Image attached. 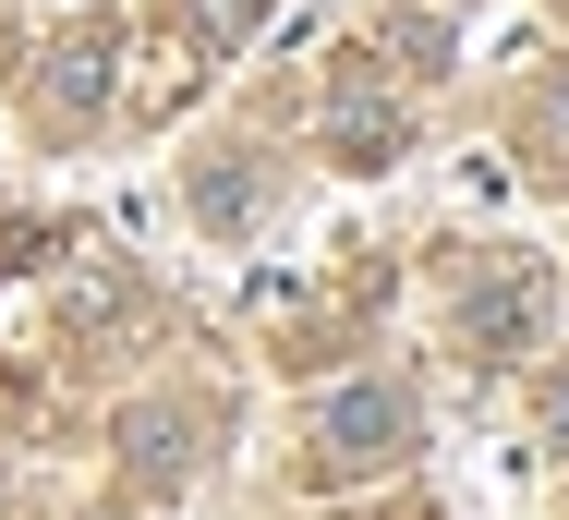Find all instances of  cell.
<instances>
[{
  "label": "cell",
  "instance_id": "obj_3",
  "mask_svg": "<svg viewBox=\"0 0 569 520\" xmlns=\"http://www.w3.org/2000/svg\"><path fill=\"white\" fill-rule=\"evenodd\" d=\"M546 170H569V86L546 98Z\"/></svg>",
  "mask_w": 569,
  "mask_h": 520
},
{
  "label": "cell",
  "instance_id": "obj_4",
  "mask_svg": "<svg viewBox=\"0 0 569 520\" xmlns=\"http://www.w3.org/2000/svg\"><path fill=\"white\" fill-rule=\"evenodd\" d=\"M546 423H558V436H569V376H558V388H546Z\"/></svg>",
  "mask_w": 569,
  "mask_h": 520
},
{
  "label": "cell",
  "instance_id": "obj_1",
  "mask_svg": "<svg viewBox=\"0 0 569 520\" xmlns=\"http://www.w3.org/2000/svg\"><path fill=\"white\" fill-rule=\"evenodd\" d=\"M316 448H328V472H363V460H400V448H412V400H400V388H351L340 412L316 423Z\"/></svg>",
  "mask_w": 569,
  "mask_h": 520
},
{
  "label": "cell",
  "instance_id": "obj_2",
  "mask_svg": "<svg viewBox=\"0 0 569 520\" xmlns=\"http://www.w3.org/2000/svg\"><path fill=\"white\" fill-rule=\"evenodd\" d=\"M521 327H533V279H497V291H472V339H497V351H509Z\"/></svg>",
  "mask_w": 569,
  "mask_h": 520
}]
</instances>
